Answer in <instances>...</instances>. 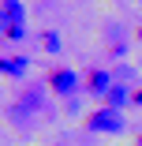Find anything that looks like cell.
<instances>
[{"label": "cell", "instance_id": "5b68a950", "mask_svg": "<svg viewBox=\"0 0 142 146\" xmlns=\"http://www.w3.org/2000/svg\"><path fill=\"white\" fill-rule=\"evenodd\" d=\"M101 101H105L108 109H124V105H127V86H120V82H116V86H112V90H108Z\"/></svg>", "mask_w": 142, "mask_h": 146}, {"label": "cell", "instance_id": "3957f363", "mask_svg": "<svg viewBox=\"0 0 142 146\" xmlns=\"http://www.w3.org/2000/svg\"><path fill=\"white\" fill-rule=\"evenodd\" d=\"M112 86H116V82H112V75H108V71H101V68H94V71H86V90H90V94H97V98H105V94L112 90Z\"/></svg>", "mask_w": 142, "mask_h": 146}, {"label": "cell", "instance_id": "9c48e42d", "mask_svg": "<svg viewBox=\"0 0 142 146\" xmlns=\"http://www.w3.org/2000/svg\"><path fill=\"white\" fill-rule=\"evenodd\" d=\"M135 105H142V90H135Z\"/></svg>", "mask_w": 142, "mask_h": 146}, {"label": "cell", "instance_id": "52a82bcc", "mask_svg": "<svg viewBox=\"0 0 142 146\" xmlns=\"http://www.w3.org/2000/svg\"><path fill=\"white\" fill-rule=\"evenodd\" d=\"M41 45H45V52H60V38H56L52 30H45V34H41Z\"/></svg>", "mask_w": 142, "mask_h": 146}, {"label": "cell", "instance_id": "30bf717a", "mask_svg": "<svg viewBox=\"0 0 142 146\" xmlns=\"http://www.w3.org/2000/svg\"><path fill=\"white\" fill-rule=\"evenodd\" d=\"M135 139H138V146H142V131H138V135H135Z\"/></svg>", "mask_w": 142, "mask_h": 146}, {"label": "cell", "instance_id": "277c9868", "mask_svg": "<svg viewBox=\"0 0 142 146\" xmlns=\"http://www.w3.org/2000/svg\"><path fill=\"white\" fill-rule=\"evenodd\" d=\"M26 68H30V64H26V56H0V71L11 75V79H22Z\"/></svg>", "mask_w": 142, "mask_h": 146}, {"label": "cell", "instance_id": "7a4b0ae2", "mask_svg": "<svg viewBox=\"0 0 142 146\" xmlns=\"http://www.w3.org/2000/svg\"><path fill=\"white\" fill-rule=\"evenodd\" d=\"M49 90L60 94V98H71V94L79 90V75H75L71 68H56V71H49Z\"/></svg>", "mask_w": 142, "mask_h": 146}, {"label": "cell", "instance_id": "6da1fadb", "mask_svg": "<svg viewBox=\"0 0 142 146\" xmlns=\"http://www.w3.org/2000/svg\"><path fill=\"white\" fill-rule=\"evenodd\" d=\"M86 127H90V131H101V135H120V131H124V116H120V109L101 105V109H94V112L86 116Z\"/></svg>", "mask_w": 142, "mask_h": 146}, {"label": "cell", "instance_id": "8992f818", "mask_svg": "<svg viewBox=\"0 0 142 146\" xmlns=\"http://www.w3.org/2000/svg\"><path fill=\"white\" fill-rule=\"evenodd\" d=\"M0 8L11 15V23H22V15H26L22 11V0H0Z\"/></svg>", "mask_w": 142, "mask_h": 146}, {"label": "cell", "instance_id": "8fae6325", "mask_svg": "<svg viewBox=\"0 0 142 146\" xmlns=\"http://www.w3.org/2000/svg\"><path fill=\"white\" fill-rule=\"evenodd\" d=\"M138 38H142V30H138Z\"/></svg>", "mask_w": 142, "mask_h": 146}, {"label": "cell", "instance_id": "ba28073f", "mask_svg": "<svg viewBox=\"0 0 142 146\" xmlns=\"http://www.w3.org/2000/svg\"><path fill=\"white\" fill-rule=\"evenodd\" d=\"M22 34H26V30H22V23H11L4 38H8V41H22Z\"/></svg>", "mask_w": 142, "mask_h": 146}]
</instances>
